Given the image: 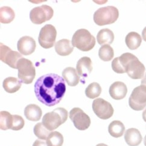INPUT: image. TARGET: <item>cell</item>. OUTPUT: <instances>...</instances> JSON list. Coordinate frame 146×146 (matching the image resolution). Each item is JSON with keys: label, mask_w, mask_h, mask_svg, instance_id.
<instances>
[{"label": "cell", "mask_w": 146, "mask_h": 146, "mask_svg": "<svg viewBox=\"0 0 146 146\" xmlns=\"http://www.w3.org/2000/svg\"><path fill=\"white\" fill-rule=\"evenodd\" d=\"M66 92L65 80L56 74H47L39 77L35 84L38 100L51 107L58 104Z\"/></svg>", "instance_id": "6da1fadb"}, {"label": "cell", "mask_w": 146, "mask_h": 146, "mask_svg": "<svg viewBox=\"0 0 146 146\" xmlns=\"http://www.w3.org/2000/svg\"><path fill=\"white\" fill-rule=\"evenodd\" d=\"M68 116V113L65 109L56 108L52 112L44 115L42 118V124L48 130L52 131L64 124L67 120Z\"/></svg>", "instance_id": "7a4b0ae2"}, {"label": "cell", "mask_w": 146, "mask_h": 146, "mask_svg": "<svg viewBox=\"0 0 146 146\" xmlns=\"http://www.w3.org/2000/svg\"><path fill=\"white\" fill-rule=\"evenodd\" d=\"M72 44L82 51L91 50L96 45V39L89 31L82 29L77 30L72 36Z\"/></svg>", "instance_id": "3957f363"}, {"label": "cell", "mask_w": 146, "mask_h": 146, "mask_svg": "<svg viewBox=\"0 0 146 146\" xmlns=\"http://www.w3.org/2000/svg\"><path fill=\"white\" fill-rule=\"evenodd\" d=\"M118 17V10L115 7H103L97 10L94 14V21L99 26H103L114 23Z\"/></svg>", "instance_id": "277c9868"}, {"label": "cell", "mask_w": 146, "mask_h": 146, "mask_svg": "<svg viewBox=\"0 0 146 146\" xmlns=\"http://www.w3.org/2000/svg\"><path fill=\"white\" fill-rule=\"evenodd\" d=\"M18 78L20 81L25 84L32 83L36 76V70L32 62L23 57L17 65Z\"/></svg>", "instance_id": "5b68a950"}, {"label": "cell", "mask_w": 146, "mask_h": 146, "mask_svg": "<svg viewBox=\"0 0 146 146\" xmlns=\"http://www.w3.org/2000/svg\"><path fill=\"white\" fill-rule=\"evenodd\" d=\"M129 106L135 111H141L146 106V86L140 85L133 90L129 99Z\"/></svg>", "instance_id": "8992f818"}, {"label": "cell", "mask_w": 146, "mask_h": 146, "mask_svg": "<svg viewBox=\"0 0 146 146\" xmlns=\"http://www.w3.org/2000/svg\"><path fill=\"white\" fill-rule=\"evenodd\" d=\"M57 31L53 25L46 24L41 29L38 41L42 47L48 49L52 48L55 44Z\"/></svg>", "instance_id": "52a82bcc"}, {"label": "cell", "mask_w": 146, "mask_h": 146, "mask_svg": "<svg viewBox=\"0 0 146 146\" xmlns=\"http://www.w3.org/2000/svg\"><path fill=\"white\" fill-rule=\"evenodd\" d=\"M53 9L47 5L36 7L30 11V19L33 24H41L52 18Z\"/></svg>", "instance_id": "ba28073f"}, {"label": "cell", "mask_w": 146, "mask_h": 146, "mask_svg": "<svg viewBox=\"0 0 146 146\" xmlns=\"http://www.w3.org/2000/svg\"><path fill=\"white\" fill-rule=\"evenodd\" d=\"M70 118L74 126L79 130H85L89 128L91 124L90 117L82 109L74 108L70 112Z\"/></svg>", "instance_id": "9c48e42d"}, {"label": "cell", "mask_w": 146, "mask_h": 146, "mask_svg": "<svg viewBox=\"0 0 146 146\" xmlns=\"http://www.w3.org/2000/svg\"><path fill=\"white\" fill-rule=\"evenodd\" d=\"M92 109L96 115L102 119L110 118L113 114L111 104L103 98H97L92 102Z\"/></svg>", "instance_id": "30bf717a"}, {"label": "cell", "mask_w": 146, "mask_h": 146, "mask_svg": "<svg viewBox=\"0 0 146 146\" xmlns=\"http://www.w3.org/2000/svg\"><path fill=\"white\" fill-rule=\"evenodd\" d=\"M0 59L12 68L17 69L18 61L23 58L21 54L10 49L9 46L1 43Z\"/></svg>", "instance_id": "8fae6325"}, {"label": "cell", "mask_w": 146, "mask_h": 146, "mask_svg": "<svg viewBox=\"0 0 146 146\" xmlns=\"http://www.w3.org/2000/svg\"><path fill=\"white\" fill-rule=\"evenodd\" d=\"M127 75L132 79H141L143 78L145 66L136 56L130 60L125 68Z\"/></svg>", "instance_id": "7c38bea8"}, {"label": "cell", "mask_w": 146, "mask_h": 146, "mask_svg": "<svg viewBox=\"0 0 146 146\" xmlns=\"http://www.w3.org/2000/svg\"><path fill=\"white\" fill-rule=\"evenodd\" d=\"M36 46L35 40L28 36L21 38L17 44L18 50L21 54L25 56H29L34 53Z\"/></svg>", "instance_id": "4fadbf2b"}, {"label": "cell", "mask_w": 146, "mask_h": 146, "mask_svg": "<svg viewBox=\"0 0 146 146\" xmlns=\"http://www.w3.org/2000/svg\"><path fill=\"white\" fill-rule=\"evenodd\" d=\"M135 56V55L130 53H126L118 57L115 58L112 62V70L118 74L125 73L126 72L125 68H126V65Z\"/></svg>", "instance_id": "5bb4252c"}, {"label": "cell", "mask_w": 146, "mask_h": 146, "mask_svg": "<svg viewBox=\"0 0 146 146\" xmlns=\"http://www.w3.org/2000/svg\"><path fill=\"white\" fill-rule=\"evenodd\" d=\"M127 92V86L123 82H114L109 88L110 96L115 100H121L126 97Z\"/></svg>", "instance_id": "9a60e30c"}, {"label": "cell", "mask_w": 146, "mask_h": 146, "mask_svg": "<svg viewBox=\"0 0 146 146\" xmlns=\"http://www.w3.org/2000/svg\"><path fill=\"white\" fill-rule=\"evenodd\" d=\"M92 68V60L90 57H83L77 62L76 70L78 74L83 78H86L90 75Z\"/></svg>", "instance_id": "2e32d148"}, {"label": "cell", "mask_w": 146, "mask_h": 146, "mask_svg": "<svg viewBox=\"0 0 146 146\" xmlns=\"http://www.w3.org/2000/svg\"><path fill=\"white\" fill-rule=\"evenodd\" d=\"M124 139L129 146H138L141 143L143 137L137 129L130 128L125 132Z\"/></svg>", "instance_id": "e0dca14e"}, {"label": "cell", "mask_w": 146, "mask_h": 146, "mask_svg": "<svg viewBox=\"0 0 146 146\" xmlns=\"http://www.w3.org/2000/svg\"><path fill=\"white\" fill-rule=\"evenodd\" d=\"M74 50L71 42L66 39L57 41L55 44V50L57 54L62 56L70 55Z\"/></svg>", "instance_id": "ac0fdd59"}, {"label": "cell", "mask_w": 146, "mask_h": 146, "mask_svg": "<svg viewBox=\"0 0 146 146\" xmlns=\"http://www.w3.org/2000/svg\"><path fill=\"white\" fill-rule=\"evenodd\" d=\"M62 76L68 85L75 86L80 81V77L76 69L72 67H67L62 71Z\"/></svg>", "instance_id": "d6986e66"}, {"label": "cell", "mask_w": 146, "mask_h": 146, "mask_svg": "<svg viewBox=\"0 0 146 146\" xmlns=\"http://www.w3.org/2000/svg\"><path fill=\"white\" fill-rule=\"evenodd\" d=\"M41 109L38 105L31 104L25 107L24 109V115L27 119L32 121H38L42 117Z\"/></svg>", "instance_id": "ffe728a7"}, {"label": "cell", "mask_w": 146, "mask_h": 146, "mask_svg": "<svg viewBox=\"0 0 146 146\" xmlns=\"http://www.w3.org/2000/svg\"><path fill=\"white\" fill-rule=\"evenodd\" d=\"M22 82L16 77H9L3 81V86L4 90L8 93H15L19 91L21 87Z\"/></svg>", "instance_id": "44dd1931"}, {"label": "cell", "mask_w": 146, "mask_h": 146, "mask_svg": "<svg viewBox=\"0 0 146 146\" xmlns=\"http://www.w3.org/2000/svg\"><path fill=\"white\" fill-rule=\"evenodd\" d=\"M97 40L101 45L111 44L114 40V34L112 31L108 29H102L97 34Z\"/></svg>", "instance_id": "7402d4cb"}, {"label": "cell", "mask_w": 146, "mask_h": 146, "mask_svg": "<svg viewBox=\"0 0 146 146\" xmlns=\"http://www.w3.org/2000/svg\"><path fill=\"white\" fill-rule=\"evenodd\" d=\"M126 45L131 50L137 49L142 42V38L137 32H132L127 34L125 39Z\"/></svg>", "instance_id": "603a6c76"}, {"label": "cell", "mask_w": 146, "mask_h": 146, "mask_svg": "<svg viewBox=\"0 0 146 146\" xmlns=\"http://www.w3.org/2000/svg\"><path fill=\"white\" fill-rule=\"evenodd\" d=\"M108 131L109 134L114 138H119L123 136L125 131V127L120 121H113L109 125Z\"/></svg>", "instance_id": "cb8c5ba5"}, {"label": "cell", "mask_w": 146, "mask_h": 146, "mask_svg": "<svg viewBox=\"0 0 146 146\" xmlns=\"http://www.w3.org/2000/svg\"><path fill=\"white\" fill-rule=\"evenodd\" d=\"M15 17L13 10L10 7L4 6L0 9V21L3 24H9L13 21Z\"/></svg>", "instance_id": "d4e9b609"}, {"label": "cell", "mask_w": 146, "mask_h": 146, "mask_svg": "<svg viewBox=\"0 0 146 146\" xmlns=\"http://www.w3.org/2000/svg\"><path fill=\"white\" fill-rule=\"evenodd\" d=\"M0 128L1 130H6L11 129L13 124V115L9 112L1 111L0 113Z\"/></svg>", "instance_id": "484cf974"}, {"label": "cell", "mask_w": 146, "mask_h": 146, "mask_svg": "<svg viewBox=\"0 0 146 146\" xmlns=\"http://www.w3.org/2000/svg\"><path fill=\"white\" fill-rule=\"evenodd\" d=\"M98 56L100 59L103 61H110L113 59L114 51L109 45H104L99 49Z\"/></svg>", "instance_id": "4316f807"}, {"label": "cell", "mask_w": 146, "mask_h": 146, "mask_svg": "<svg viewBox=\"0 0 146 146\" xmlns=\"http://www.w3.org/2000/svg\"><path fill=\"white\" fill-rule=\"evenodd\" d=\"M102 92V88L98 83L93 82L88 86L85 90L87 97L91 99L96 98L100 96Z\"/></svg>", "instance_id": "83f0119b"}, {"label": "cell", "mask_w": 146, "mask_h": 146, "mask_svg": "<svg viewBox=\"0 0 146 146\" xmlns=\"http://www.w3.org/2000/svg\"><path fill=\"white\" fill-rule=\"evenodd\" d=\"M48 146H62L64 143V137L59 132H52L46 139Z\"/></svg>", "instance_id": "f1b7e54d"}, {"label": "cell", "mask_w": 146, "mask_h": 146, "mask_svg": "<svg viewBox=\"0 0 146 146\" xmlns=\"http://www.w3.org/2000/svg\"><path fill=\"white\" fill-rule=\"evenodd\" d=\"M34 133L40 139L45 140L47 139L49 135L50 134V131L46 129L42 124V123H39L36 124L34 127Z\"/></svg>", "instance_id": "f546056e"}, {"label": "cell", "mask_w": 146, "mask_h": 146, "mask_svg": "<svg viewBox=\"0 0 146 146\" xmlns=\"http://www.w3.org/2000/svg\"><path fill=\"white\" fill-rule=\"evenodd\" d=\"M25 121L22 117L18 115H13V124L11 129L13 130H19L24 126Z\"/></svg>", "instance_id": "4dcf8cb0"}, {"label": "cell", "mask_w": 146, "mask_h": 146, "mask_svg": "<svg viewBox=\"0 0 146 146\" xmlns=\"http://www.w3.org/2000/svg\"><path fill=\"white\" fill-rule=\"evenodd\" d=\"M33 146H48L45 141L40 139H37L34 142Z\"/></svg>", "instance_id": "1f68e13d"}, {"label": "cell", "mask_w": 146, "mask_h": 146, "mask_svg": "<svg viewBox=\"0 0 146 146\" xmlns=\"http://www.w3.org/2000/svg\"><path fill=\"white\" fill-rule=\"evenodd\" d=\"M142 36L144 41L146 42V27L143 29L142 32Z\"/></svg>", "instance_id": "d6a6232c"}, {"label": "cell", "mask_w": 146, "mask_h": 146, "mask_svg": "<svg viewBox=\"0 0 146 146\" xmlns=\"http://www.w3.org/2000/svg\"><path fill=\"white\" fill-rule=\"evenodd\" d=\"M141 85H145L146 86V72L144 75V76L143 77V78L141 80Z\"/></svg>", "instance_id": "836d02e7"}, {"label": "cell", "mask_w": 146, "mask_h": 146, "mask_svg": "<svg viewBox=\"0 0 146 146\" xmlns=\"http://www.w3.org/2000/svg\"><path fill=\"white\" fill-rule=\"evenodd\" d=\"M143 118L144 119V121L146 123V109L143 112Z\"/></svg>", "instance_id": "e575fe53"}, {"label": "cell", "mask_w": 146, "mask_h": 146, "mask_svg": "<svg viewBox=\"0 0 146 146\" xmlns=\"http://www.w3.org/2000/svg\"><path fill=\"white\" fill-rule=\"evenodd\" d=\"M96 146H108V145H106V144H105L101 143V144H97Z\"/></svg>", "instance_id": "d590c367"}, {"label": "cell", "mask_w": 146, "mask_h": 146, "mask_svg": "<svg viewBox=\"0 0 146 146\" xmlns=\"http://www.w3.org/2000/svg\"><path fill=\"white\" fill-rule=\"evenodd\" d=\"M144 144L145 145V146H146V135L144 137Z\"/></svg>", "instance_id": "8d00e7d4"}]
</instances>
